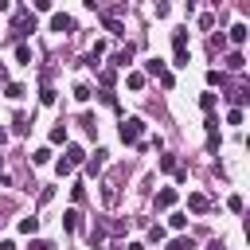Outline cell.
Here are the masks:
<instances>
[{
    "label": "cell",
    "instance_id": "cell-1",
    "mask_svg": "<svg viewBox=\"0 0 250 250\" xmlns=\"http://www.w3.org/2000/svg\"><path fill=\"white\" fill-rule=\"evenodd\" d=\"M172 55H176V66H188V27L172 31Z\"/></svg>",
    "mask_w": 250,
    "mask_h": 250
},
{
    "label": "cell",
    "instance_id": "cell-2",
    "mask_svg": "<svg viewBox=\"0 0 250 250\" xmlns=\"http://www.w3.org/2000/svg\"><path fill=\"white\" fill-rule=\"evenodd\" d=\"M141 133H145V121H141V117H125V121H121V141H125V145H137Z\"/></svg>",
    "mask_w": 250,
    "mask_h": 250
},
{
    "label": "cell",
    "instance_id": "cell-3",
    "mask_svg": "<svg viewBox=\"0 0 250 250\" xmlns=\"http://www.w3.org/2000/svg\"><path fill=\"white\" fill-rule=\"evenodd\" d=\"M188 211H195V215H203V211H211V199H207L203 191H191V195H188Z\"/></svg>",
    "mask_w": 250,
    "mask_h": 250
},
{
    "label": "cell",
    "instance_id": "cell-4",
    "mask_svg": "<svg viewBox=\"0 0 250 250\" xmlns=\"http://www.w3.org/2000/svg\"><path fill=\"white\" fill-rule=\"evenodd\" d=\"M152 203H156V211H168V207H172V203H176V188H160V191H156V199H152Z\"/></svg>",
    "mask_w": 250,
    "mask_h": 250
},
{
    "label": "cell",
    "instance_id": "cell-5",
    "mask_svg": "<svg viewBox=\"0 0 250 250\" xmlns=\"http://www.w3.org/2000/svg\"><path fill=\"white\" fill-rule=\"evenodd\" d=\"M51 31H74V20H70L66 12H55V16H51Z\"/></svg>",
    "mask_w": 250,
    "mask_h": 250
},
{
    "label": "cell",
    "instance_id": "cell-6",
    "mask_svg": "<svg viewBox=\"0 0 250 250\" xmlns=\"http://www.w3.org/2000/svg\"><path fill=\"white\" fill-rule=\"evenodd\" d=\"M129 62H133V47H129V43H125V47H121V51H117V55H113V66H117V70H125V66H129Z\"/></svg>",
    "mask_w": 250,
    "mask_h": 250
},
{
    "label": "cell",
    "instance_id": "cell-7",
    "mask_svg": "<svg viewBox=\"0 0 250 250\" xmlns=\"http://www.w3.org/2000/svg\"><path fill=\"white\" fill-rule=\"evenodd\" d=\"M62 160H66V164L74 168V164H86V152H82L78 145H66V156H62Z\"/></svg>",
    "mask_w": 250,
    "mask_h": 250
},
{
    "label": "cell",
    "instance_id": "cell-8",
    "mask_svg": "<svg viewBox=\"0 0 250 250\" xmlns=\"http://www.w3.org/2000/svg\"><path fill=\"white\" fill-rule=\"evenodd\" d=\"M102 168H105V152H102V148H98V152H94V156H90V160H86V172H90V176H94V172H102Z\"/></svg>",
    "mask_w": 250,
    "mask_h": 250
},
{
    "label": "cell",
    "instance_id": "cell-9",
    "mask_svg": "<svg viewBox=\"0 0 250 250\" xmlns=\"http://www.w3.org/2000/svg\"><path fill=\"white\" fill-rule=\"evenodd\" d=\"M62 227H66V230H78V227H82V215H78L74 207H70V211H62Z\"/></svg>",
    "mask_w": 250,
    "mask_h": 250
},
{
    "label": "cell",
    "instance_id": "cell-10",
    "mask_svg": "<svg viewBox=\"0 0 250 250\" xmlns=\"http://www.w3.org/2000/svg\"><path fill=\"white\" fill-rule=\"evenodd\" d=\"M125 86H129V90H141V86H145V74H141V70H129V74H125Z\"/></svg>",
    "mask_w": 250,
    "mask_h": 250
},
{
    "label": "cell",
    "instance_id": "cell-11",
    "mask_svg": "<svg viewBox=\"0 0 250 250\" xmlns=\"http://www.w3.org/2000/svg\"><path fill=\"white\" fill-rule=\"evenodd\" d=\"M215 102H219V98H215L211 90H207V94H199V109H203V113H215Z\"/></svg>",
    "mask_w": 250,
    "mask_h": 250
},
{
    "label": "cell",
    "instance_id": "cell-12",
    "mask_svg": "<svg viewBox=\"0 0 250 250\" xmlns=\"http://www.w3.org/2000/svg\"><path fill=\"white\" fill-rule=\"evenodd\" d=\"M246 35H250L246 23H234V27H230V43H246Z\"/></svg>",
    "mask_w": 250,
    "mask_h": 250
},
{
    "label": "cell",
    "instance_id": "cell-13",
    "mask_svg": "<svg viewBox=\"0 0 250 250\" xmlns=\"http://www.w3.org/2000/svg\"><path fill=\"white\" fill-rule=\"evenodd\" d=\"M242 66H246V59H242L238 51H230V55H227V70H242Z\"/></svg>",
    "mask_w": 250,
    "mask_h": 250
},
{
    "label": "cell",
    "instance_id": "cell-14",
    "mask_svg": "<svg viewBox=\"0 0 250 250\" xmlns=\"http://www.w3.org/2000/svg\"><path fill=\"white\" fill-rule=\"evenodd\" d=\"M141 74H156V78H160V74H164V62H160V59H148Z\"/></svg>",
    "mask_w": 250,
    "mask_h": 250
},
{
    "label": "cell",
    "instance_id": "cell-15",
    "mask_svg": "<svg viewBox=\"0 0 250 250\" xmlns=\"http://www.w3.org/2000/svg\"><path fill=\"white\" fill-rule=\"evenodd\" d=\"M51 145H66V125H62V121L51 129Z\"/></svg>",
    "mask_w": 250,
    "mask_h": 250
},
{
    "label": "cell",
    "instance_id": "cell-16",
    "mask_svg": "<svg viewBox=\"0 0 250 250\" xmlns=\"http://www.w3.org/2000/svg\"><path fill=\"white\" fill-rule=\"evenodd\" d=\"M4 94H8L12 102H20V98H23V86H20V82H8V86H4Z\"/></svg>",
    "mask_w": 250,
    "mask_h": 250
},
{
    "label": "cell",
    "instance_id": "cell-17",
    "mask_svg": "<svg viewBox=\"0 0 250 250\" xmlns=\"http://www.w3.org/2000/svg\"><path fill=\"white\" fill-rule=\"evenodd\" d=\"M74 98H78V102H90V98H94V90H90L86 82H78V86H74Z\"/></svg>",
    "mask_w": 250,
    "mask_h": 250
},
{
    "label": "cell",
    "instance_id": "cell-18",
    "mask_svg": "<svg viewBox=\"0 0 250 250\" xmlns=\"http://www.w3.org/2000/svg\"><path fill=\"white\" fill-rule=\"evenodd\" d=\"M27 129H31V117H27V113H16V133H20V137H23V133H27Z\"/></svg>",
    "mask_w": 250,
    "mask_h": 250
},
{
    "label": "cell",
    "instance_id": "cell-19",
    "mask_svg": "<svg viewBox=\"0 0 250 250\" xmlns=\"http://www.w3.org/2000/svg\"><path fill=\"white\" fill-rule=\"evenodd\" d=\"M20 230H23V234H35V230H39V219H31V215L20 219Z\"/></svg>",
    "mask_w": 250,
    "mask_h": 250
},
{
    "label": "cell",
    "instance_id": "cell-20",
    "mask_svg": "<svg viewBox=\"0 0 250 250\" xmlns=\"http://www.w3.org/2000/svg\"><path fill=\"white\" fill-rule=\"evenodd\" d=\"M47 160H51V148H35L31 152V164H47Z\"/></svg>",
    "mask_w": 250,
    "mask_h": 250
},
{
    "label": "cell",
    "instance_id": "cell-21",
    "mask_svg": "<svg viewBox=\"0 0 250 250\" xmlns=\"http://www.w3.org/2000/svg\"><path fill=\"white\" fill-rule=\"evenodd\" d=\"M160 168H164V172H176L180 164H176V156H172V152H164V156H160Z\"/></svg>",
    "mask_w": 250,
    "mask_h": 250
},
{
    "label": "cell",
    "instance_id": "cell-22",
    "mask_svg": "<svg viewBox=\"0 0 250 250\" xmlns=\"http://www.w3.org/2000/svg\"><path fill=\"white\" fill-rule=\"evenodd\" d=\"M168 223H172V230H184V227H188V215H184V211H176Z\"/></svg>",
    "mask_w": 250,
    "mask_h": 250
},
{
    "label": "cell",
    "instance_id": "cell-23",
    "mask_svg": "<svg viewBox=\"0 0 250 250\" xmlns=\"http://www.w3.org/2000/svg\"><path fill=\"white\" fill-rule=\"evenodd\" d=\"M16 59H20V62H31V47L20 43V47H16Z\"/></svg>",
    "mask_w": 250,
    "mask_h": 250
},
{
    "label": "cell",
    "instance_id": "cell-24",
    "mask_svg": "<svg viewBox=\"0 0 250 250\" xmlns=\"http://www.w3.org/2000/svg\"><path fill=\"white\" fill-rule=\"evenodd\" d=\"M223 82H227V78H223L219 70H207V86H223Z\"/></svg>",
    "mask_w": 250,
    "mask_h": 250
},
{
    "label": "cell",
    "instance_id": "cell-25",
    "mask_svg": "<svg viewBox=\"0 0 250 250\" xmlns=\"http://www.w3.org/2000/svg\"><path fill=\"white\" fill-rule=\"evenodd\" d=\"M82 129H86V133H98V121H94L90 113H82Z\"/></svg>",
    "mask_w": 250,
    "mask_h": 250
},
{
    "label": "cell",
    "instance_id": "cell-26",
    "mask_svg": "<svg viewBox=\"0 0 250 250\" xmlns=\"http://www.w3.org/2000/svg\"><path fill=\"white\" fill-rule=\"evenodd\" d=\"M148 242H164V227H148Z\"/></svg>",
    "mask_w": 250,
    "mask_h": 250
},
{
    "label": "cell",
    "instance_id": "cell-27",
    "mask_svg": "<svg viewBox=\"0 0 250 250\" xmlns=\"http://www.w3.org/2000/svg\"><path fill=\"white\" fill-rule=\"evenodd\" d=\"M168 250H195V246H191V238H176Z\"/></svg>",
    "mask_w": 250,
    "mask_h": 250
},
{
    "label": "cell",
    "instance_id": "cell-28",
    "mask_svg": "<svg viewBox=\"0 0 250 250\" xmlns=\"http://www.w3.org/2000/svg\"><path fill=\"white\" fill-rule=\"evenodd\" d=\"M39 102H43V105H51V102H55V90H51V86H43V94H39Z\"/></svg>",
    "mask_w": 250,
    "mask_h": 250
},
{
    "label": "cell",
    "instance_id": "cell-29",
    "mask_svg": "<svg viewBox=\"0 0 250 250\" xmlns=\"http://www.w3.org/2000/svg\"><path fill=\"white\" fill-rule=\"evenodd\" d=\"M70 195H74V203H82V199H86V188H82V184H74V188H70Z\"/></svg>",
    "mask_w": 250,
    "mask_h": 250
},
{
    "label": "cell",
    "instance_id": "cell-30",
    "mask_svg": "<svg viewBox=\"0 0 250 250\" xmlns=\"http://www.w3.org/2000/svg\"><path fill=\"white\" fill-rule=\"evenodd\" d=\"M27 250H55V246H51V242H39V238H35V242H31Z\"/></svg>",
    "mask_w": 250,
    "mask_h": 250
},
{
    "label": "cell",
    "instance_id": "cell-31",
    "mask_svg": "<svg viewBox=\"0 0 250 250\" xmlns=\"http://www.w3.org/2000/svg\"><path fill=\"white\" fill-rule=\"evenodd\" d=\"M4 78H8V66H4V62H0V82H4Z\"/></svg>",
    "mask_w": 250,
    "mask_h": 250
},
{
    "label": "cell",
    "instance_id": "cell-32",
    "mask_svg": "<svg viewBox=\"0 0 250 250\" xmlns=\"http://www.w3.org/2000/svg\"><path fill=\"white\" fill-rule=\"evenodd\" d=\"M0 250H16V242H0Z\"/></svg>",
    "mask_w": 250,
    "mask_h": 250
}]
</instances>
